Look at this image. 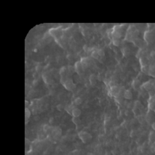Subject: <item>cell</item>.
Segmentation results:
<instances>
[{
  "mask_svg": "<svg viewBox=\"0 0 155 155\" xmlns=\"http://www.w3.org/2000/svg\"><path fill=\"white\" fill-rule=\"evenodd\" d=\"M57 108H58V110L61 111V110H62V105H58L57 106Z\"/></svg>",
  "mask_w": 155,
  "mask_h": 155,
  "instance_id": "obj_3",
  "label": "cell"
},
{
  "mask_svg": "<svg viewBox=\"0 0 155 155\" xmlns=\"http://www.w3.org/2000/svg\"><path fill=\"white\" fill-rule=\"evenodd\" d=\"M98 53H97V52L96 53V52H94L93 54H92V56H93V57L94 58H96V59H97V58H98Z\"/></svg>",
  "mask_w": 155,
  "mask_h": 155,
  "instance_id": "obj_2",
  "label": "cell"
},
{
  "mask_svg": "<svg viewBox=\"0 0 155 155\" xmlns=\"http://www.w3.org/2000/svg\"><path fill=\"white\" fill-rule=\"evenodd\" d=\"M97 53L101 56H103L104 55V51L102 50H101V49H100V50H99L97 51Z\"/></svg>",
  "mask_w": 155,
  "mask_h": 155,
  "instance_id": "obj_1",
  "label": "cell"
}]
</instances>
